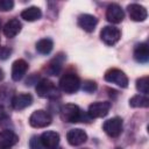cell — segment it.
Wrapping results in <instances>:
<instances>
[{
  "mask_svg": "<svg viewBox=\"0 0 149 149\" xmlns=\"http://www.w3.org/2000/svg\"><path fill=\"white\" fill-rule=\"evenodd\" d=\"M61 118L64 122L76 123V122H90L91 118L87 113H84L74 104H65L61 108Z\"/></svg>",
  "mask_w": 149,
  "mask_h": 149,
  "instance_id": "obj_1",
  "label": "cell"
},
{
  "mask_svg": "<svg viewBox=\"0 0 149 149\" xmlns=\"http://www.w3.org/2000/svg\"><path fill=\"white\" fill-rule=\"evenodd\" d=\"M36 93L41 97V98H47V99H56V98H59V91L58 88L56 87V85L47 79V78H43L41 80H38L36 83Z\"/></svg>",
  "mask_w": 149,
  "mask_h": 149,
  "instance_id": "obj_2",
  "label": "cell"
},
{
  "mask_svg": "<svg viewBox=\"0 0 149 149\" xmlns=\"http://www.w3.org/2000/svg\"><path fill=\"white\" fill-rule=\"evenodd\" d=\"M59 87L63 92L68 94H72L77 92L80 87V79L73 72H66L59 79Z\"/></svg>",
  "mask_w": 149,
  "mask_h": 149,
  "instance_id": "obj_3",
  "label": "cell"
},
{
  "mask_svg": "<svg viewBox=\"0 0 149 149\" xmlns=\"http://www.w3.org/2000/svg\"><path fill=\"white\" fill-rule=\"evenodd\" d=\"M105 80L112 84H115L120 87H127L128 86V77L126 76V73L119 69H109L106 71L105 76H104Z\"/></svg>",
  "mask_w": 149,
  "mask_h": 149,
  "instance_id": "obj_4",
  "label": "cell"
},
{
  "mask_svg": "<svg viewBox=\"0 0 149 149\" xmlns=\"http://www.w3.org/2000/svg\"><path fill=\"white\" fill-rule=\"evenodd\" d=\"M51 115L43 109H38L31 113L29 118V125L34 128H44L51 123Z\"/></svg>",
  "mask_w": 149,
  "mask_h": 149,
  "instance_id": "obj_5",
  "label": "cell"
},
{
  "mask_svg": "<svg viewBox=\"0 0 149 149\" xmlns=\"http://www.w3.org/2000/svg\"><path fill=\"white\" fill-rule=\"evenodd\" d=\"M120 37H121V31L119 30V28L113 26H106L100 31L101 41L107 45H114L115 43L119 42Z\"/></svg>",
  "mask_w": 149,
  "mask_h": 149,
  "instance_id": "obj_6",
  "label": "cell"
},
{
  "mask_svg": "<svg viewBox=\"0 0 149 149\" xmlns=\"http://www.w3.org/2000/svg\"><path fill=\"white\" fill-rule=\"evenodd\" d=\"M111 102L109 101H95L88 106L87 115L91 119H97V118H102L106 116L111 109Z\"/></svg>",
  "mask_w": 149,
  "mask_h": 149,
  "instance_id": "obj_7",
  "label": "cell"
},
{
  "mask_svg": "<svg viewBox=\"0 0 149 149\" xmlns=\"http://www.w3.org/2000/svg\"><path fill=\"white\" fill-rule=\"evenodd\" d=\"M102 129L109 137H118L122 133V119L115 116L106 120L102 125Z\"/></svg>",
  "mask_w": 149,
  "mask_h": 149,
  "instance_id": "obj_8",
  "label": "cell"
},
{
  "mask_svg": "<svg viewBox=\"0 0 149 149\" xmlns=\"http://www.w3.org/2000/svg\"><path fill=\"white\" fill-rule=\"evenodd\" d=\"M125 17L123 9L118 3H111L108 5L106 9V19L111 23H120Z\"/></svg>",
  "mask_w": 149,
  "mask_h": 149,
  "instance_id": "obj_9",
  "label": "cell"
},
{
  "mask_svg": "<svg viewBox=\"0 0 149 149\" xmlns=\"http://www.w3.org/2000/svg\"><path fill=\"white\" fill-rule=\"evenodd\" d=\"M33 104V97L29 93H20L12 98L10 105L15 111H21Z\"/></svg>",
  "mask_w": 149,
  "mask_h": 149,
  "instance_id": "obj_10",
  "label": "cell"
},
{
  "mask_svg": "<svg viewBox=\"0 0 149 149\" xmlns=\"http://www.w3.org/2000/svg\"><path fill=\"white\" fill-rule=\"evenodd\" d=\"M127 10H128V14H129L130 19L133 21H136V22H142L148 16L147 9L143 6L139 5V3H130V5H128Z\"/></svg>",
  "mask_w": 149,
  "mask_h": 149,
  "instance_id": "obj_11",
  "label": "cell"
},
{
  "mask_svg": "<svg viewBox=\"0 0 149 149\" xmlns=\"http://www.w3.org/2000/svg\"><path fill=\"white\" fill-rule=\"evenodd\" d=\"M66 140H68L69 144H71L73 147L74 146H80L84 142H86L87 134L83 129H80V128H74V129H71V130L68 132Z\"/></svg>",
  "mask_w": 149,
  "mask_h": 149,
  "instance_id": "obj_12",
  "label": "cell"
},
{
  "mask_svg": "<svg viewBox=\"0 0 149 149\" xmlns=\"http://www.w3.org/2000/svg\"><path fill=\"white\" fill-rule=\"evenodd\" d=\"M97 24L98 19L91 14H81L78 16V26L87 33H92L95 29Z\"/></svg>",
  "mask_w": 149,
  "mask_h": 149,
  "instance_id": "obj_13",
  "label": "cell"
},
{
  "mask_svg": "<svg viewBox=\"0 0 149 149\" xmlns=\"http://www.w3.org/2000/svg\"><path fill=\"white\" fill-rule=\"evenodd\" d=\"M28 70V63L24 59H16L12 64V79L14 81H19L23 78Z\"/></svg>",
  "mask_w": 149,
  "mask_h": 149,
  "instance_id": "obj_14",
  "label": "cell"
},
{
  "mask_svg": "<svg viewBox=\"0 0 149 149\" xmlns=\"http://www.w3.org/2000/svg\"><path fill=\"white\" fill-rule=\"evenodd\" d=\"M19 141V136L10 129H3L0 132V147L10 148L15 146Z\"/></svg>",
  "mask_w": 149,
  "mask_h": 149,
  "instance_id": "obj_15",
  "label": "cell"
},
{
  "mask_svg": "<svg viewBox=\"0 0 149 149\" xmlns=\"http://www.w3.org/2000/svg\"><path fill=\"white\" fill-rule=\"evenodd\" d=\"M41 141H42V144L43 147H47L49 149L51 148H57V146L59 144V134L54 132V130H47L44 132L41 136Z\"/></svg>",
  "mask_w": 149,
  "mask_h": 149,
  "instance_id": "obj_16",
  "label": "cell"
},
{
  "mask_svg": "<svg viewBox=\"0 0 149 149\" xmlns=\"http://www.w3.org/2000/svg\"><path fill=\"white\" fill-rule=\"evenodd\" d=\"M21 27H22V24L17 19H12L3 26V28H2L3 35L8 38H13L21 31Z\"/></svg>",
  "mask_w": 149,
  "mask_h": 149,
  "instance_id": "obj_17",
  "label": "cell"
},
{
  "mask_svg": "<svg viewBox=\"0 0 149 149\" xmlns=\"http://www.w3.org/2000/svg\"><path fill=\"white\" fill-rule=\"evenodd\" d=\"M134 59L137 63H147L149 61V47L146 42L136 44L134 49Z\"/></svg>",
  "mask_w": 149,
  "mask_h": 149,
  "instance_id": "obj_18",
  "label": "cell"
},
{
  "mask_svg": "<svg viewBox=\"0 0 149 149\" xmlns=\"http://www.w3.org/2000/svg\"><path fill=\"white\" fill-rule=\"evenodd\" d=\"M63 62H64V56L63 55H57L54 59L50 61V63L45 66V72L50 76H57L62 69V65H63Z\"/></svg>",
  "mask_w": 149,
  "mask_h": 149,
  "instance_id": "obj_19",
  "label": "cell"
},
{
  "mask_svg": "<svg viewBox=\"0 0 149 149\" xmlns=\"http://www.w3.org/2000/svg\"><path fill=\"white\" fill-rule=\"evenodd\" d=\"M42 16V12L38 7H35V6H31V7H28L26 9H23L21 12V17L28 22H33V21H37L40 20Z\"/></svg>",
  "mask_w": 149,
  "mask_h": 149,
  "instance_id": "obj_20",
  "label": "cell"
},
{
  "mask_svg": "<svg viewBox=\"0 0 149 149\" xmlns=\"http://www.w3.org/2000/svg\"><path fill=\"white\" fill-rule=\"evenodd\" d=\"M52 48H54V42H52V40H50V38H48V37L41 38V40L37 41V43H36V50H37L40 54H42V55H48V54H50L51 50H52Z\"/></svg>",
  "mask_w": 149,
  "mask_h": 149,
  "instance_id": "obj_21",
  "label": "cell"
},
{
  "mask_svg": "<svg viewBox=\"0 0 149 149\" xmlns=\"http://www.w3.org/2000/svg\"><path fill=\"white\" fill-rule=\"evenodd\" d=\"M129 106L132 107H148L149 99L144 94H136L129 99Z\"/></svg>",
  "mask_w": 149,
  "mask_h": 149,
  "instance_id": "obj_22",
  "label": "cell"
},
{
  "mask_svg": "<svg viewBox=\"0 0 149 149\" xmlns=\"http://www.w3.org/2000/svg\"><path fill=\"white\" fill-rule=\"evenodd\" d=\"M136 90L144 95L148 94L149 92V78L148 77H141L136 80Z\"/></svg>",
  "mask_w": 149,
  "mask_h": 149,
  "instance_id": "obj_23",
  "label": "cell"
},
{
  "mask_svg": "<svg viewBox=\"0 0 149 149\" xmlns=\"http://www.w3.org/2000/svg\"><path fill=\"white\" fill-rule=\"evenodd\" d=\"M29 148L30 149H43V144L41 141L40 136H31V139L29 140Z\"/></svg>",
  "mask_w": 149,
  "mask_h": 149,
  "instance_id": "obj_24",
  "label": "cell"
},
{
  "mask_svg": "<svg viewBox=\"0 0 149 149\" xmlns=\"http://www.w3.org/2000/svg\"><path fill=\"white\" fill-rule=\"evenodd\" d=\"M97 90V83L93 80H85L83 83V91L87 93H92Z\"/></svg>",
  "mask_w": 149,
  "mask_h": 149,
  "instance_id": "obj_25",
  "label": "cell"
},
{
  "mask_svg": "<svg viewBox=\"0 0 149 149\" xmlns=\"http://www.w3.org/2000/svg\"><path fill=\"white\" fill-rule=\"evenodd\" d=\"M13 7H14L13 0H0V10L7 12V10H10Z\"/></svg>",
  "mask_w": 149,
  "mask_h": 149,
  "instance_id": "obj_26",
  "label": "cell"
},
{
  "mask_svg": "<svg viewBox=\"0 0 149 149\" xmlns=\"http://www.w3.org/2000/svg\"><path fill=\"white\" fill-rule=\"evenodd\" d=\"M12 54V49L8 47H0V59H7Z\"/></svg>",
  "mask_w": 149,
  "mask_h": 149,
  "instance_id": "obj_27",
  "label": "cell"
},
{
  "mask_svg": "<svg viewBox=\"0 0 149 149\" xmlns=\"http://www.w3.org/2000/svg\"><path fill=\"white\" fill-rule=\"evenodd\" d=\"M2 78H3V72H2V70L0 69V80H1Z\"/></svg>",
  "mask_w": 149,
  "mask_h": 149,
  "instance_id": "obj_28",
  "label": "cell"
},
{
  "mask_svg": "<svg viewBox=\"0 0 149 149\" xmlns=\"http://www.w3.org/2000/svg\"><path fill=\"white\" fill-rule=\"evenodd\" d=\"M0 149H9V148H1V147H0Z\"/></svg>",
  "mask_w": 149,
  "mask_h": 149,
  "instance_id": "obj_29",
  "label": "cell"
},
{
  "mask_svg": "<svg viewBox=\"0 0 149 149\" xmlns=\"http://www.w3.org/2000/svg\"><path fill=\"white\" fill-rule=\"evenodd\" d=\"M51 149H58V148H51Z\"/></svg>",
  "mask_w": 149,
  "mask_h": 149,
  "instance_id": "obj_30",
  "label": "cell"
},
{
  "mask_svg": "<svg viewBox=\"0 0 149 149\" xmlns=\"http://www.w3.org/2000/svg\"><path fill=\"white\" fill-rule=\"evenodd\" d=\"M81 149H88V148H81Z\"/></svg>",
  "mask_w": 149,
  "mask_h": 149,
  "instance_id": "obj_31",
  "label": "cell"
},
{
  "mask_svg": "<svg viewBox=\"0 0 149 149\" xmlns=\"http://www.w3.org/2000/svg\"><path fill=\"white\" fill-rule=\"evenodd\" d=\"M115 149H121V148H115Z\"/></svg>",
  "mask_w": 149,
  "mask_h": 149,
  "instance_id": "obj_32",
  "label": "cell"
},
{
  "mask_svg": "<svg viewBox=\"0 0 149 149\" xmlns=\"http://www.w3.org/2000/svg\"><path fill=\"white\" fill-rule=\"evenodd\" d=\"M0 26H1V22H0Z\"/></svg>",
  "mask_w": 149,
  "mask_h": 149,
  "instance_id": "obj_33",
  "label": "cell"
}]
</instances>
